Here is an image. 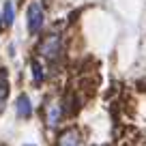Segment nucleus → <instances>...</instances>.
I'll return each instance as SVG.
<instances>
[{
	"instance_id": "1",
	"label": "nucleus",
	"mask_w": 146,
	"mask_h": 146,
	"mask_svg": "<svg viewBox=\"0 0 146 146\" xmlns=\"http://www.w3.org/2000/svg\"><path fill=\"white\" fill-rule=\"evenodd\" d=\"M60 47H62V41H60V36L58 35H50L43 39V43L39 45V52H41L45 58L50 60H56L60 54Z\"/></svg>"
},
{
	"instance_id": "2",
	"label": "nucleus",
	"mask_w": 146,
	"mask_h": 146,
	"mask_svg": "<svg viewBox=\"0 0 146 146\" xmlns=\"http://www.w3.org/2000/svg\"><path fill=\"white\" fill-rule=\"evenodd\" d=\"M43 28V7L39 2H32L28 7V30L39 32Z\"/></svg>"
},
{
	"instance_id": "3",
	"label": "nucleus",
	"mask_w": 146,
	"mask_h": 146,
	"mask_svg": "<svg viewBox=\"0 0 146 146\" xmlns=\"http://www.w3.org/2000/svg\"><path fill=\"white\" fill-rule=\"evenodd\" d=\"M15 112H17L19 118H28L32 114V105H30V99L28 95H19L17 101H15Z\"/></svg>"
},
{
	"instance_id": "4",
	"label": "nucleus",
	"mask_w": 146,
	"mask_h": 146,
	"mask_svg": "<svg viewBox=\"0 0 146 146\" xmlns=\"http://www.w3.org/2000/svg\"><path fill=\"white\" fill-rule=\"evenodd\" d=\"M7 97H9V75L7 69H0V110L5 108Z\"/></svg>"
},
{
	"instance_id": "5",
	"label": "nucleus",
	"mask_w": 146,
	"mask_h": 146,
	"mask_svg": "<svg viewBox=\"0 0 146 146\" xmlns=\"http://www.w3.org/2000/svg\"><path fill=\"white\" fill-rule=\"evenodd\" d=\"M58 146H80V135H78V131H73V129L64 131L62 135H60V140H58Z\"/></svg>"
},
{
	"instance_id": "6",
	"label": "nucleus",
	"mask_w": 146,
	"mask_h": 146,
	"mask_svg": "<svg viewBox=\"0 0 146 146\" xmlns=\"http://www.w3.org/2000/svg\"><path fill=\"white\" fill-rule=\"evenodd\" d=\"M13 17H15L13 2H11V0H7L5 7H2V24H5V26H11V24H13Z\"/></svg>"
},
{
	"instance_id": "7",
	"label": "nucleus",
	"mask_w": 146,
	"mask_h": 146,
	"mask_svg": "<svg viewBox=\"0 0 146 146\" xmlns=\"http://www.w3.org/2000/svg\"><path fill=\"white\" fill-rule=\"evenodd\" d=\"M58 118H60V105L54 103L50 108V114H47V125H50V127H56V125H58Z\"/></svg>"
},
{
	"instance_id": "8",
	"label": "nucleus",
	"mask_w": 146,
	"mask_h": 146,
	"mask_svg": "<svg viewBox=\"0 0 146 146\" xmlns=\"http://www.w3.org/2000/svg\"><path fill=\"white\" fill-rule=\"evenodd\" d=\"M32 80H35V84H41L43 82V78H45V73H43V67L39 62H36V60H32Z\"/></svg>"
},
{
	"instance_id": "9",
	"label": "nucleus",
	"mask_w": 146,
	"mask_h": 146,
	"mask_svg": "<svg viewBox=\"0 0 146 146\" xmlns=\"http://www.w3.org/2000/svg\"><path fill=\"white\" fill-rule=\"evenodd\" d=\"M24 146H30V144H24Z\"/></svg>"
},
{
	"instance_id": "10",
	"label": "nucleus",
	"mask_w": 146,
	"mask_h": 146,
	"mask_svg": "<svg viewBox=\"0 0 146 146\" xmlns=\"http://www.w3.org/2000/svg\"><path fill=\"white\" fill-rule=\"evenodd\" d=\"M0 28H2V24H0Z\"/></svg>"
}]
</instances>
